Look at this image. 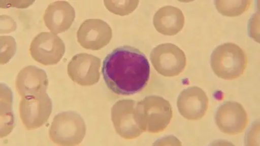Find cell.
I'll return each instance as SVG.
<instances>
[{"mask_svg":"<svg viewBox=\"0 0 260 146\" xmlns=\"http://www.w3.org/2000/svg\"><path fill=\"white\" fill-rule=\"evenodd\" d=\"M102 72L105 84L118 95L128 96L141 92L150 75L149 62L137 48L118 47L105 58Z\"/></svg>","mask_w":260,"mask_h":146,"instance_id":"1","label":"cell"},{"mask_svg":"<svg viewBox=\"0 0 260 146\" xmlns=\"http://www.w3.org/2000/svg\"><path fill=\"white\" fill-rule=\"evenodd\" d=\"M172 118V105L164 97L150 95L136 103L135 118L143 132L152 134L164 132Z\"/></svg>","mask_w":260,"mask_h":146,"instance_id":"2","label":"cell"},{"mask_svg":"<svg viewBox=\"0 0 260 146\" xmlns=\"http://www.w3.org/2000/svg\"><path fill=\"white\" fill-rule=\"evenodd\" d=\"M211 66L215 74L224 80L241 77L247 64V57L239 46L226 43L218 46L211 56Z\"/></svg>","mask_w":260,"mask_h":146,"instance_id":"3","label":"cell"},{"mask_svg":"<svg viewBox=\"0 0 260 146\" xmlns=\"http://www.w3.org/2000/svg\"><path fill=\"white\" fill-rule=\"evenodd\" d=\"M86 132L85 121L78 113L63 112L54 117L49 136L56 144L76 145L83 141Z\"/></svg>","mask_w":260,"mask_h":146,"instance_id":"4","label":"cell"},{"mask_svg":"<svg viewBox=\"0 0 260 146\" xmlns=\"http://www.w3.org/2000/svg\"><path fill=\"white\" fill-rule=\"evenodd\" d=\"M52 112V102L47 93L22 97L19 105L20 119L28 131L45 124Z\"/></svg>","mask_w":260,"mask_h":146,"instance_id":"5","label":"cell"},{"mask_svg":"<svg viewBox=\"0 0 260 146\" xmlns=\"http://www.w3.org/2000/svg\"><path fill=\"white\" fill-rule=\"evenodd\" d=\"M150 60L154 69L166 77L180 75L186 64L184 52L178 46L169 43L154 48L150 54Z\"/></svg>","mask_w":260,"mask_h":146,"instance_id":"6","label":"cell"},{"mask_svg":"<svg viewBox=\"0 0 260 146\" xmlns=\"http://www.w3.org/2000/svg\"><path fill=\"white\" fill-rule=\"evenodd\" d=\"M29 53L37 62L44 66H52L63 58L65 45L61 39L52 32H40L32 39Z\"/></svg>","mask_w":260,"mask_h":146,"instance_id":"7","label":"cell"},{"mask_svg":"<svg viewBox=\"0 0 260 146\" xmlns=\"http://www.w3.org/2000/svg\"><path fill=\"white\" fill-rule=\"evenodd\" d=\"M101 59L87 53H80L73 57L68 64V72L73 81L81 86H91L100 79Z\"/></svg>","mask_w":260,"mask_h":146,"instance_id":"8","label":"cell"},{"mask_svg":"<svg viewBox=\"0 0 260 146\" xmlns=\"http://www.w3.org/2000/svg\"><path fill=\"white\" fill-rule=\"evenodd\" d=\"M77 36L78 42L86 50L99 51L110 43L112 31L102 20L87 19L81 24Z\"/></svg>","mask_w":260,"mask_h":146,"instance_id":"9","label":"cell"},{"mask_svg":"<svg viewBox=\"0 0 260 146\" xmlns=\"http://www.w3.org/2000/svg\"><path fill=\"white\" fill-rule=\"evenodd\" d=\"M136 102L133 100L117 101L111 108V120L117 133L126 140H132L143 132L135 118Z\"/></svg>","mask_w":260,"mask_h":146,"instance_id":"10","label":"cell"},{"mask_svg":"<svg viewBox=\"0 0 260 146\" xmlns=\"http://www.w3.org/2000/svg\"><path fill=\"white\" fill-rule=\"evenodd\" d=\"M215 120L222 132L231 135L241 133L248 124L246 110L240 103L235 101H228L221 105L217 110Z\"/></svg>","mask_w":260,"mask_h":146,"instance_id":"11","label":"cell"},{"mask_svg":"<svg viewBox=\"0 0 260 146\" xmlns=\"http://www.w3.org/2000/svg\"><path fill=\"white\" fill-rule=\"evenodd\" d=\"M208 98L201 88L193 86L184 89L179 95L177 106L181 116L189 120H199L208 108Z\"/></svg>","mask_w":260,"mask_h":146,"instance_id":"12","label":"cell"},{"mask_svg":"<svg viewBox=\"0 0 260 146\" xmlns=\"http://www.w3.org/2000/svg\"><path fill=\"white\" fill-rule=\"evenodd\" d=\"M15 85L22 97L36 96L46 92L48 79L45 70L35 66H28L19 72Z\"/></svg>","mask_w":260,"mask_h":146,"instance_id":"13","label":"cell"},{"mask_svg":"<svg viewBox=\"0 0 260 146\" xmlns=\"http://www.w3.org/2000/svg\"><path fill=\"white\" fill-rule=\"evenodd\" d=\"M76 13L68 2L58 1L48 6L44 15L45 25L54 34L68 31L74 22Z\"/></svg>","mask_w":260,"mask_h":146,"instance_id":"14","label":"cell"},{"mask_svg":"<svg viewBox=\"0 0 260 146\" xmlns=\"http://www.w3.org/2000/svg\"><path fill=\"white\" fill-rule=\"evenodd\" d=\"M183 12L177 7L167 6L160 8L154 14L153 24L159 33L173 36L180 32L184 26Z\"/></svg>","mask_w":260,"mask_h":146,"instance_id":"15","label":"cell"},{"mask_svg":"<svg viewBox=\"0 0 260 146\" xmlns=\"http://www.w3.org/2000/svg\"><path fill=\"white\" fill-rule=\"evenodd\" d=\"M251 1H215L218 12L224 16L234 17L248 10Z\"/></svg>","mask_w":260,"mask_h":146,"instance_id":"16","label":"cell"},{"mask_svg":"<svg viewBox=\"0 0 260 146\" xmlns=\"http://www.w3.org/2000/svg\"><path fill=\"white\" fill-rule=\"evenodd\" d=\"M105 6L112 13L125 16L132 13L137 7L139 1H104Z\"/></svg>","mask_w":260,"mask_h":146,"instance_id":"17","label":"cell"},{"mask_svg":"<svg viewBox=\"0 0 260 146\" xmlns=\"http://www.w3.org/2000/svg\"><path fill=\"white\" fill-rule=\"evenodd\" d=\"M1 64L10 61L16 53V43L11 36H1Z\"/></svg>","mask_w":260,"mask_h":146,"instance_id":"18","label":"cell"}]
</instances>
